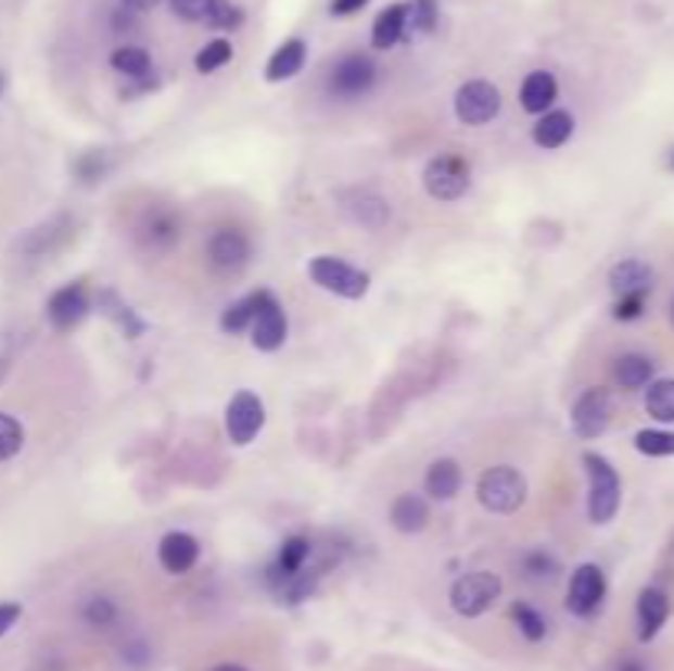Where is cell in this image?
Instances as JSON below:
<instances>
[{"label": "cell", "mask_w": 674, "mask_h": 671, "mask_svg": "<svg viewBox=\"0 0 674 671\" xmlns=\"http://www.w3.org/2000/svg\"><path fill=\"white\" fill-rule=\"evenodd\" d=\"M408 34V4H389L372 24V47L392 50Z\"/></svg>", "instance_id": "obj_26"}, {"label": "cell", "mask_w": 674, "mask_h": 671, "mask_svg": "<svg viewBox=\"0 0 674 671\" xmlns=\"http://www.w3.org/2000/svg\"><path fill=\"white\" fill-rule=\"evenodd\" d=\"M211 671H247L244 664H238V661H224V664H214Z\"/></svg>", "instance_id": "obj_46"}, {"label": "cell", "mask_w": 674, "mask_h": 671, "mask_svg": "<svg viewBox=\"0 0 674 671\" xmlns=\"http://www.w3.org/2000/svg\"><path fill=\"white\" fill-rule=\"evenodd\" d=\"M583 468L589 474V520L596 527H606L615 520L622 507V478L612 468V461L596 452L583 455Z\"/></svg>", "instance_id": "obj_1"}, {"label": "cell", "mask_w": 674, "mask_h": 671, "mask_svg": "<svg viewBox=\"0 0 674 671\" xmlns=\"http://www.w3.org/2000/svg\"><path fill=\"white\" fill-rule=\"evenodd\" d=\"M309 556H313V540H309V536H303V533H290V536L280 543L277 559H274L270 570H267L270 586L277 590V586H280V583H287L290 577L303 573V570H306V564H309Z\"/></svg>", "instance_id": "obj_17"}, {"label": "cell", "mask_w": 674, "mask_h": 671, "mask_svg": "<svg viewBox=\"0 0 674 671\" xmlns=\"http://www.w3.org/2000/svg\"><path fill=\"white\" fill-rule=\"evenodd\" d=\"M109 63H112V69H116L119 76L136 79V83L152 76V56L142 47H119L116 53L109 56Z\"/></svg>", "instance_id": "obj_30"}, {"label": "cell", "mask_w": 674, "mask_h": 671, "mask_svg": "<svg viewBox=\"0 0 674 671\" xmlns=\"http://www.w3.org/2000/svg\"><path fill=\"white\" fill-rule=\"evenodd\" d=\"M500 89L487 79H468L458 92H455V116L461 126H487L500 116Z\"/></svg>", "instance_id": "obj_7"}, {"label": "cell", "mask_w": 674, "mask_h": 671, "mask_svg": "<svg viewBox=\"0 0 674 671\" xmlns=\"http://www.w3.org/2000/svg\"><path fill=\"white\" fill-rule=\"evenodd\" d=\"M437 27V0H411L408 4V30L431 34Z\"/></svg>", "instance_id": "obj_38"}, {"label": "cell", "mask_w": 674, "mask_h": 671, "mask_svg": "<svg viewBox=\"0 0 674 671\" xmlns=\"http://www.w3.org/2000/svg\"><path fill=\"white\" fill-rule=\"evenodd\" d=\"M612 379H615L619 389H625V392H638V389H645V385L654 379V363H651L648 356H641V353H625V356L615 359V366H612Z\"/></svg>", "instance_id": "obj_27"}, {"label": "cell", "mask_w": 674, "mask_h": 671, "mask_svg": "<svg viewBox=\"0 0 674 671\" xmlns=\"http://www.w3.org/2000/svg\"><path fill=\"white\" fill-rule=\"evenodd\" d=\"M287 332H290V322H287L283 303L270 290H264L260 306H257V313L251 319V343L260 353H277L287 343Z\"/></svg>", "instance_id": "obj_10"}, {"label": "cell", "mask_w": 674, "mask_h": 671, "mask_svg": "<svg viewBox=\"0 0 674 671\" xmlns=\"http://www.w3.org/2000/svg\"><path fill=\"white\" fill-rule=\"evenodd\" d=\"M421 185L434 201H461L471 191V165L455 152H441L424 165Z\"/></svg>", "instance_id": "obj_3"}, {"label": "cell", "mask_w": 674, "mask_h": 671, "mask_svg": "<svg viewBox=\"0 0 674 671\" xmlns=\"http://www.w3.org/2000/svg\"><path fill=\"white\" fill-rule=\"evenodd\" d=\"M175 17L188 24H207L214 30H238L244 24V11L231 0H168Z\"/></svg>", "instance_id": "obj_11"}, {"label": "cell", "mask_w": 674, "mask_h": 671, "mask_svg": "<svg viewBox=\"0 0 674 671\" xmlns=\"http://www.w3.org/2000/svg\"><path fill=\"white\" fill-rule=\"evenodd\" d=\"M671 319H674V303H671Z\"/></svg>", "instance_id": "obj_47"}, {"label": "cell", "mask_w": 674, "mask_h": 671, "mask_svg": "<svg viewBox=\"0 0 674 671\" xmlns=\"http://www.w3.org/2000/svg\"><path fill=\"white\" fill-rule=\"evenodd\" d=\"M389 520L398 533H421L431 520V510H428V501L421 494H398L392 501V510H389Z\"/></svg>", "instance_id": "obj_25"}, {"label": "cell", "mask_w": 674, "mask_h": 671, "mask_svg": "<svg viewBox=\"0 0 674 671\" xmlns=\"http://www.w3.org/2000/svg\"><path fill=\"white\" fill-rule=\"evenodd\" d=\"M612 671H648V664L641 658H622V661H615Z\"/></svg>", "instance_id": "obj_45"}, {"label": "cell", "mask_w": 674, "mask_h": 671, "mask_svg": "<svg viewBox=\"0 0 674 671\" xmlns=\"http://www.w3.org/2000/svg\"><path fill=\"white\" fill-rule=\"evenodd\" d=\"M606 603V573L596 564H583L573 570L570 577V590H567V609L580 619H589L599 612V606Z\"/></svg>", "instance_id": "obj_12"}, {"label": "cell", "mask_w": 674, "mask_h": 671, "mask_svg": "<svg viewBox=\"0 0 674 671\" xmlns=\"http://www.w3.org/2000/svg\"><path fill=\"white\" fill-rule=\"evenodd\" d=\"M510 619H513V625L520 629V635H523L526 642H543V638H546V619H543V612L533 609L530 603H513V606H510Z\"/></svg>", "instance_id": "obj_34"}, {"label": "cell", "mask_w": 674, "mask_h": 671, "mask_svg": "<svg viewBox=\"0 0 674 671\" xmlns=\"http://www.w3.org/2000/svg\"><path fill=\"white\" fill-rule=\"evenodd\" d=\"M343 207L349 211V217L356 224H363V228H372V231L382 228V224L389 220V204L379 194H372V191H349Z\"/></svg>", "instance_id": "obj_28"}, {"label": "cell", "mask_w": 674, "mask_h": 671, "mask_svg": "<svg viewBox=\"0 0 674 671\" xmlns=\"http://www.w3.org/2000/svg\"><path fill=\"white\" fill-rule=\"evenodd\" d=\"M207 264L217 274H241L251 264V238L238 228H220L207 241Z\"/></svg>", "instance_id": "obj_14"}, {"label": "cell", "mask_w": 674, "mask_h": 671, "mask_svg": "<svg viewBox=\"0 0 674 671\" xmlns=\"http://www.w3.org/2000/svg\"><path fill=\"white\" fill-rule=\"evenodd\" d=\"M21 616H24V606L21 603H0V635H8L17 625Z\"/></svg>", "instance_id": "obj_41"}, {"label": "cell", "mask_w": 674, "mask_h": 671, "mask_svg": "<svg viewBox=\"0 0 674 671\" xmlns=\"http://www.w3.org/2000/svg\"><path fill=\"white\" fill-rule=\"evenodd\" d=\"M267 425V408L260 402V395L254 392H238L228 408H224V428H228L231 444L247 447Z\"/></svg>", "instance_id": "obj_8"}, {"label": "cell", "mask_w": 674, "mask_h": 671, "mask_svg": "<svg viewBox=\"0 0 674 671\" xmlns=\"http://www.w3.org/2000/svg\"><path fill=\"white\" fill-rule=\"evenodd\" d=\"M158 4H162V0H123V8L132 11V14H145V11H152Z\"/></svg>", "instance_id": "obj_44"}, {"label": "cell", "mask_w": 674, "mask_h": 671, "mask_svg": "<svg viewBox=\"0 0 674 671\" xmlns=\"http://www.w3.org/2000/svg\"><path fill=\"white\" fill-rule=\"evenodd\" d=\"M635 452H641L645 458H674V431L641 428L635 434Z\"/></svg>", "instance_id": "obj_32"}, {"label": "cell", "mask_w": 674, "mask_h": 671, "mask_svg": "<svg viewBox=\"0 0 674 671\" xmlns=\"http://www.w3.org/2000/svg\"><path fill=\"white\" fill-rule=\"evenodd\" d=\"M105 155L102 152H86L79 162H76V175L82 178V181H102V175H105V162H102Z\"/></svg>", "instance_id": "obj_40"}, {"label": "cell", "mask_w": 674, "mask_h": 671, "mask_svg": "<svg viewBox=\"0 0 674 671\" xmlns=\"http://www.w3.org/2000/svg\"><path fill=\"white\" fill-rule=\"evenodd\" d=\"M24 447V428L14 415L0 412V461H11Z\"/></svg>", "instance_id": "obj_36"}, {"label": "cell", "mask_w": 674, "mask_h": 671, "mask_svg": "<svg viewBox=\"0 0 674 671\" xmlns=\"http://www.w3.org/2000/svg\"><path fill=\"white\" fill-rule=\"evenodd\" d=\"M645 303H648V293H625V296H615L612 316H615L619 322L641 319V316H645Z\"/></svg>", "instance_id": "obj_39"}, {"label": "cell", "mask_w": 674, "mask_h": 671, "mask_svg": "<svg viewBox=\"0 0 674 671\" xmlns=\"http://www.w3.org/2000/svg\"><path fill=\"white\" fill-rule=\"evenodd\" d=\"M500 590H504V583L497 573H487V570L465 573L452 586V609L465 619H478L500 599Z\"/></svg>", "instance_id": "obj_6"}, {"label": "cell", "mask_w": 674, "mask_h": 671, "mask_svg": "<svg viewBox=\"0 0 674 671\" xmlns=\"http://www.w3.org/2000/svg\"><path fill=\"white\" fill-rule=\"evenodd\" d=\"M556 96H559V83H556V76L546 73V69H533V73L520 83V105H523L526 112H533V116H543V112H549L552 102H556Z\"/></svg>", "instance_id": "obj_22"}, {"label": "cell", "mask_w": 674, "mask_h": 671, "mask_svg": "<svg viewBox=\"0 0 674 671\" xmlns=\"http://www.w3.org/2000/svg\"><path fill=\"white\" fill-rule=\"evenodd\" d=\"M136 241L152 254L171 251L181 241V217L171 207H162V204L149 207L142 214V220L136 224Z\"/></svg>", "instance_id": "obj_13"}, {"label": "cell", "mask_w": 674, "mask_h": 671, "mask_svg": "<svg viewBox=\"0 0 674 671\" xmlns=\"http://www.w3.org/2000/svg\"><path fill=\"white\" fill-rule=\"evenodd\" d=\"M198 556H201V546H198V540H194L191 533H185V530H171V533H165L162 543H158V564H162V570L171 573V577H185V573L198 564Z\"/></svg>", "instance_id": "obj_18"}, {"label": "cell", "mask_w": 674, "mask_h": 671, "mask_svg": "<svg viewBox=\"0 0 674 671\" xmlns=\"http://www.w3.org/2000/svg\"><path fill=\"white\" fill-rule=\"evenodd\" d=\"M667 612H671L667 593H664V590H658V586H645V590L638 593V606H635L638 638H641V642H651V638L664 629Z\"/></svg>", "instance_id": "obj_19"}, {"label": "cell", "mask_w": 674, "mask_h": 671, "mask_svg": "<svg viewBox=\"0 0 674 671\" xmlns=\"http://www.w3.org/2000/svg\"><path fill=\"white\" fill-rule=\"evenodd\" d=\"M309 277L319 290L326 293H335V296H343V300H363L369 293V274L346 264L343 257H313L309 261Z\"/></svg>", "instance_id": "obj_5"}, {"label": "cell", "mask_w": 674, "mask_h": 671, "mask_svg": "<svg viewBox=\"0 0 674 671\" xmlns=\"http://www.w3.org/2000/svg\"><path fill=\"white\" fill-rule=\"evenodd\" d=\"M651 283H654V274L645 261H619L612 270H609V287L615 296H625V293H651Z\"/></svg>", "instance_id": "obj_23"}, {"label": "cell", "mask_w": 674, "mask_h": 671, "mask_svg": "<svg viewBox=\"0 0 674 671\" xmlns=\"http://www.w3.org/2000/svg\"><path fill=\"white\" fill-rule=\"evenodd\" d=\"M645 412L661 425H674V379H651L645 385Z\"/></svg>", "instance_id": "obj_29"}, {"label": "cell", "mask_w": 674, "mask_h": 671, "mask_svg": "<svg viewBox=\"0 0 674 671\" xmlns=\"http://www.w3.org/2000/svg\"><path fill=\"white\" fill-rule=\"evenodd\" d=\"M306 66V43L300 37L293 40H283L274 56L267 60V83H287L293 76H300Z\"/></svg>", "instance_id": "obj_24"}, {"label": "cell", "mask_w": 674, "mask_h": 671, "mask_svg": "<svg viewBox=\"0 0 674 671\" xmlns=\"http://www.w3.org/2000/svg\"><path fill=\"white\" fill-rule=\"evenodd\" d=\"M366 4H369V0H332V4H329V14H332V17H353V14H359Z\"/></svg>", "instance_id": "obj_42"}, {"label": "cell", "mask_w": 674, "mask_h": 671, "mask_svg": "<svg viewBox=\"0 0 674 671\" xmlns=\"http://www.w3.org/2000/svg\"><path fill=\"white\" fill-rule=\"evenodd\" d=\"M92 306L112 322V326H116L123 336H126V340H142V336H145V319L116 293V290H112V287H102L96 296H92Z\"/></svg>", "instance_id": "obj_16"}, {"label": "cell", "mask_w": 674, "mask_h": 671, "mask_svg": "<svg viewBox=\"0 0 674 671\" xmlns=\"http://www.w3.org/2000/svg\"><path fill=\"white\" fill-rule=\"evenodd\" d=\"M234 60V47H231V40H224V37H217V40H211V43H204L201 50H198V56H194V69L198 73H217L220 66H228Z\"/></svg>", "instance_id": "obj_33"}, {"label": "cell", "mask_w": 674, "mask_h": 671, "mask_svg": "<svg viewBox=\"0 0 674 671\" xmlns=\"http://www.w3.org/2000/svg\"><path fill=\"white\" fill-rule=\"evenodd\" d=\"M609 421H612V395L599 385L586 389L573 405V431L583 441H593L609 428Z\"/></svg>", "instance_id": "obj_15"}, {"label": "cell", "mask_w": 674, "mask_h": 671, "mask_svg": "<svg viewBox=\"0 0 674 671\" xmlns=\"http://www.w3.org/2000/svg\"><path fill=\"white\" fill-rule=\"evenodd\" d=\"M478 501L491 514H513L526 501V478L510 465L487 468L478 478Z\"/></svg>", "instance_id": "obj_2"}, {"label": "cell", "mask_w": 674, "mask_h": 671, "mask_svg": "<svg viewBox=\"0 0 674 671\" xmlns=\"http://www.w3.org/2000/svg\"><path fill=\"white\" fill-rule=\"evenodd\" d=\"M461 484H465V474L455 458H437L424 471V494L434 501H455Z\"/></svg>", "instance_id": "obj_21"}, {"label": "cell", "mask_w": 674, "mask_h": 671, "mask_svg": "<svg viewBox=\"0 0 674 671\" xmlns=\"http://www.w3.org/2000/svg\"><path fill=\"white\" fill-rule=\"evenodd\" d=\"M82 619L92 629H112L119 622V606H116V599H109V596H92L82 606Z\"/></svg>", "instance_id": "obj_35"}, {"label": "cell", "mask_w": 674, "mask_h": 671, "mask_svg": "<svg viewBox=\"0 0 674 671\" xmlns=\"http://www.w3.org/2000/svg\"><path fill=\"white\" fill-rule=\"evenodd\" d=\"M520 567L530 580H552L559 573V564H556V556L546 553V549H526L523 559H520Z\"/></svg>", "instance_id": "obj_37"}, {"label": "cell", "mask_w": 674, "mask_h": 671, "mask_svg": "<svg viewBox=\"0 0 674 671\" xmlns=\"http://www.w3.org/2000/svg\"><path fill=\"white\" fill-rule=\"evenodd\" d=\"M573 129H576L573 112H567V109H549V112H543V116L536 119V126H533V142L539 149H546V152L563 149L573 139Z\"/></svg>", "instance_id": "obj_20"}, {"label": "cell", "mask_w": 674, "mask_h": 671, "mask_svg": "<svg viewBox=\"0 0 674 671\" xmlns=\"http://www.w3.org/2000/svg\"><path fill=\"white\" fill-rule=\"evenodd\" d=\"M379 79V66L369 53H346L335 60V66L329 69V79H326V89L343 99V102H353V99H363L372 92Z\"/></svg>", "instance_id": "obj_4"}, {"label": "cell", "mask_w": 674, "mask_h": 671, "mask_svg": "<svg viewBox=\"0 0 674 671\" xmlns=\"http://www.w3.org/2000/svg\"><path fill=\"white\" fill-rule=\"evenodd\" d=\"M260 296H264V290H254V293L241 296L238 303H231L228 309L220 313V329L228 332V336H238V332L251 329V319H254V313L260 306Z\"/></svg>", "instance_id": "obj_31"}, {"label": "cell", "mask_w": 674, "mask_h": 671, "mask_svg": "<svg viewBox=\"0 0 674 671\" xmlns=\"http://www.w3.org/2000/svg\"><path fill=\"white\" fill-rule=\"evenodd\" d=\"M123 658L132 661V664H145L149 661V648L142 642H132L129 648H123Z\"/></svg>", "instance_id": "obj_43"}, {"label": "cell", "mask_w": 674, "mask_h": 671, "mask_svg": "<svg viewBox=\"0 0 674 671\" xmlns=\"http://www.w3.org/2000/svg\"><path fill=\"white\" fill-rule=\"evenodd\" d=\"M671 168H674V155H671Z\"/></svg>", "instance_id": "obj_48"}, {"label": "cell", "mask_w": 674, "mask_h": 671, "mask_svg": "<svg viewBox=\"0 0 674 671\" xmlns=\"http://www.w3.org/2000/svg\"><path fill=\"white\" fill-rule=\"evenodd\" d=\"M92 313V296L89 287L82 280L63 283L60 290H53V296L47 300V319L56 332H69L76 329L86 316Z\"/></svg>", "instance_id": "obj_9"}]
</instances>
